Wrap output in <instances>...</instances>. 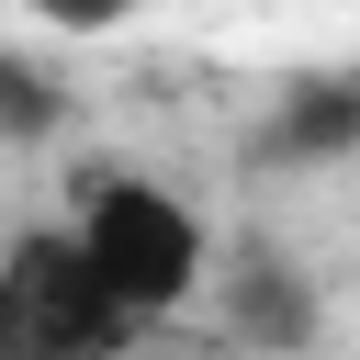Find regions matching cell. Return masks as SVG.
<instances>
[{
  "instance_id": "obj_1",
  "label": "cell",
  "mask_w": 360,
  "mask_h": 360,
  "mask_svg": "<svg viewBox=\"0 0 360 360\" xmlns=\"http://www.w3.org/2000/svg\"><path fill=\"white\" fill-rule=\"evenodd\" d=\"M68 248H79L90 281L124 304L135 338H146L158 315H180V304L214 281V225H202L180 191L135 180V169H90V180L68 191Z\"/></svg>"
},
{
  "instance_id": "obj_3",
  "label": "cell",
  "mask_w": 360,
  "mask_h": 360,
  "mask_svg": "<svg viewBox=\"0 0 360 360\" xmlns=\"http://www.w3.org/2000/svg\"><path fill=\"white\" fill-rule=\"evenodd\" d=\"M349 146H360V68H338V79L292 90V101H281V124L259 135V158H281V169H304V158H349Z\"/></svg>"
},
{
  "instance_id": "obj_4",
  "label": "cell",
  "mask_w": 360,
  "mask_h": 360,
  "mask_svg": "<svg viewBox=\"0 0 360 360\" xmlns=\"http://www.w3.org/2000/svg\"><path fill=\"white\" fill-rule=\"evenodd\" d=\"M225 304H236V338H270V349H315V292H304V270L292 259H236V281H225Z\"/></svg>"
},
{
  "instance_id": "obj_2",
  "label": "cell",
  "mask_w": 360,
  "mask_h": 360,
  "mask_svg": "<svg viewBox=\"0 0 360 360\" xmlns=\"http://www.w3.org/2000/svg\"><path fill=\"white\" fill-rule=\"evenodd\" d=\"M135 326L68 248V225H22L0 248V360H124Z\"/></svg>"
},
{
  "instance_id": "obj_6",
  "label": "cell",
  "mask_w": 360,
  "mask_h": 360,
  "mask_svg": "<svg viewBox=\"0 0 360 360\" xmlns=\"http://www.w3.org/2000/svg\"><path fill=\"white\" fill-rule=\"evenodd\" d=\"M34 11H45L56 34H112V22H135L146 0H34Z\"/></svg>"
},
{
  "instance_id": "obj_5",
  "label": "cell",
  "mask_w": 360,
  "mask_h": 360,
  "mask_svg": "<svg viewBox=\"0 0 360 360\" xmlns=\"http://www.w3.org/2000/svg\"><path fill=\"white\" fill-rule=\"evenodd\" d=\"M56 112H68V101H56V79H45V68H22V56H0V135H11V146H34V135H56Z\"/></svg>"
}]
</instances>
